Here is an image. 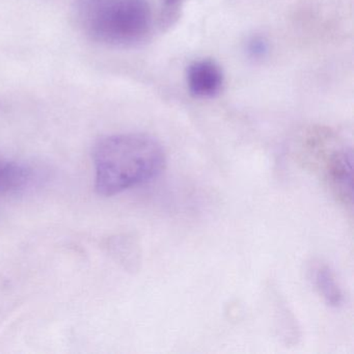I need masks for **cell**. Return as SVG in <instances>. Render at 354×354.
Segmentation results:
<instances>
[{
    "label": "cell",
    "mask_w": 354,
    "mask_h": 354,
    "mask_svg": "<svg viewBox=\"0 0 354 354\" xmlns=\"http://www.w3.org/2000/svg\"><path fill=\"white\" fill-rule=\"evenodd\" d=\"M96 190L115 196L156 179L165 171L167 153L148 134H115L101 138L94 148Z\"/></svg>",
    "instance_id": "cell-1"
},
{
    "label": "cell",
    "mask_w": 354,
    "mask_h": 354,
    "mask_svg": "<svg viewBox=\"0 0 354 354\" xmlns=\"http://www.w3.org/2000/svg\"><path fill=\"white\" fill-rule=\"evenodd\" d=\"M75 15L88 38L111 46L140 44L152 30L149 0H76Z\"/></svg>",
    "instance_id": "cell-2"
},
{
    "label": "cell",
    "mask_w": 354,
    "mask_h": 354,
    "mask_svg": "<svg viewBox=\"0 0 354 354\" xmlns=\"http://www.w3.org/2000/svg\"><path fill=\"white\" fill-rule=\"evenodd\" d=\"M353 152L351 148L342 147L329 153L325 163L326 177L335 194L352 206V182H353Z\"/></svg>",
    "instance_id": "cell-3"
},
{
    "label": "cell",
    "mask_w": 354,
    "mask_h": 354,
    "mask_svg": "<svg viewBox=\"0 0 354 354\" xmlns=\"http://www.w3.org/2000/svg\"><path fill=\"white\" fill-rule=\"evenodd\" d=\"M189 92L196 98H213L223 86L221 67L211 59H198L190 64L186 73Z\"/></svg>",
    "instance_id": "cell-4"
},
{
    "label": "cell",
    "mask_w": 354,
    "mask_h": 354,
    "mask_svg": "<svg viewBox=\"0 0 354 354\" xmlns=\"http://www.w3.org/2000/svg\"><path fill=\"white\" fill-rule=\"evenodd\" d=\"M310 272L313 285L325 304L331 308H339L344 302L343 291L330 267L324 263H317Z\"/></svg>",
    "instance_id": "cell-5"
},
{
    "label": "cell",
    "mask_w": 354,
    "mask_h": 354,
    "mask_svg": "<svg viewBox=\"0 0 354 354\" xmlns=\"http://www.w3.org/2000/svg\"><path fill=\"white\" fill-rule=\"evenodd\" d=\"M28 173L14 163H0V189L18 187L28 179Z\"/></svg>",
    "instance_id": "cell-6"
},
{
    "label": "cell",
    "mask_w": 354,
    "mask_h": 354,
    "mask_svg": "<svg viewBox=\"0 0 354 354\" xmlns=\"http://www.w3.org/2000/svg\"><path fill=\"white\" fill-rule=\"evenodd\" d=\"M183 0H163L162 10L160 14V26L169 28L178 21L181 12Z\"/></svg>",
    "instance_id": "cell-7"
},
{
    "label": "cell",
    "mask_w": 354,
    "mask_h": 354,
    "mask_svg": "<svg viewBox=\"0 0 354 354\" xmlns=\"http://www.w3.org/2000/svg\"><path fill=\"white\" fill-rule=\"evenodd\" d=\"M246 51L252 59H264L268 53V42L263 37H252L246 44Z\"/></svg>",
    "instance_id": "cell-8"
}]
</instances>
